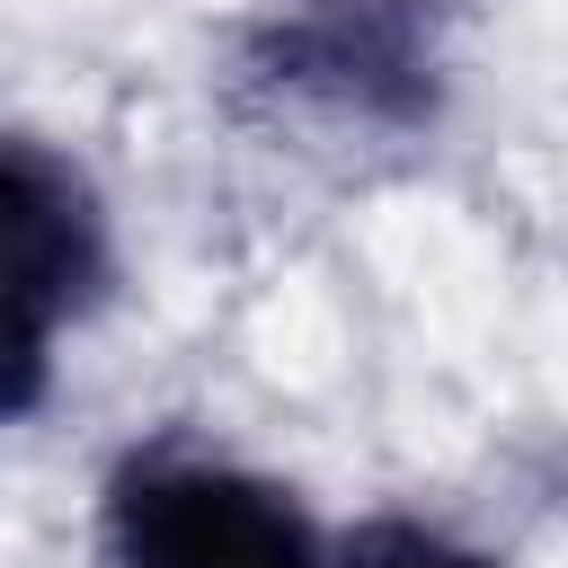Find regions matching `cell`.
<instances>
[{"instance_id":"cell-1","label":"cell","mask_w":568,"mask_h":568,"mask_svg":"<svg viewBox=\"0 0 568 568\" xmlns=\"http://www.w3.org/2000/svg\"><path fill=\"white\" fill-rule=\"evenodd\" d=\"M124 568H328L302 506L222 462H151L115 488Z\"/></svg>"},{"instance_id":"cell-2","label":"cell","mask_w":568,"mask_h":568,"mask_svg":"<svg viewBox=\"0 0 568 568\" xmlns=\"http://www.w3.org/2000/svg\"><path fill=\"white\" fill-rule=\"evenodd\" d=\"M266 71L355 115H417L435 89L426 0H293L266 36Z\"/></svg>"},{"instance_id":"cell-3","label":"cell","mask_w":568,"mask_h":568,"mask_svg":"<svg viewBox=\"0 0 568 568\" xmlns=\"http://www.w3.org/2000/svg\"><path fill=\"white\" fill-rule=\"evenodd\" d=\"M0 284L36 293L53 320L106 284V213L89 178L27 133H0Z\"/></svg>"},{"instance_id":"cell-4","label":"cell","mask_w":568,"mask_h":568,"mask_svg":"<svg viewBox=\"0 0 568 568\" xmlns=\"http://www.w3.org/2000/svg\"><path fill=\"white\" fill-rule=\"evenodd\" d=\"M44 390H53V311L0 284V426L44 408Z\"/></svg>"},{"instance_id":"cell-5","label":"cell","mask_w":568,"mask_h":568,"mask_svg":"<svg viewBox=\"0 0 568 568\" xmlns=\"http://www.w3.org/2000/svg\"><path fill=\"white\" fill-rule=\"evenodd\" d=\"M337 568H497L488 550H470L462 532L444 524H417V515H373L337 541Z\"/></svg>"}]
</instances>
